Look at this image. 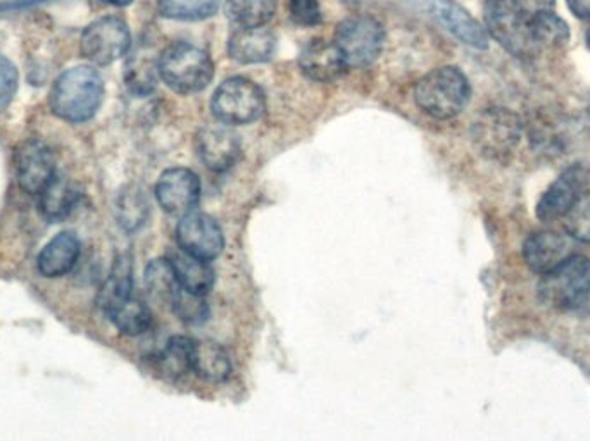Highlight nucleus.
<instances>
[{"label": "nucleus", "instance_id": "1", "mask_svg": "<svg viewBox=\"0 0 590 441\" xmlns=\"http://www.w3.org/2000/svg\"><path fill=\"white\" fill-rule=\"evenodd\" d=\"M104 98V82L98 70L78 66L61 74L51 93L55 116L70 123H83L98 113Z\"/></svg>", "mask_w": 590, "mask_h": 441}, {"label": "nucleus", "instance_id": "2", "mask_svg": "<svg viewBox=\"0 0 590 441\" xmlns=\"http://www.w3.org/2000/svg\"><path fill=\"white\" fill-rule=\"evenodd\" d=\"M468 78L455 66H442L425 74L415 89V101L425 114L435 120H450L465 111L470 102Z\"/></svg>", "mask_w": 590, "mask_h": 441}, {"label": "nucleus", "instance_id": "3", "mask_svg": "<svg viewBox=\"0 0 590 441\" xmlns=\"http://www.w3.org/2000/svg\"><path fill=\"white\" fill-rule=\"evenodd\" d=\"M530 16L520 0H487L484 6L489 35L515 58H536L540 52L533 39Z\"/></svg>", "mask_w": 590, "mask_h": 441}, {"label": "nucleus", "instance_id": "4", "mask_svg": "<svg viewBox=\"0 0 590 441\" xmlns=\"http://www.w3.org/2000/svg\"><path fill=\"white\" fill-rule=\"evenodd\" d=\"M157 70L164 83L183 95L202 92L214 76L213 59L189 42L167 45L157 59Z\"/></svg>", "mask_w": 590, "mask_h": 441}, {"label": "nucleus", "instance_id": "5", "mask_svg": "<svg viewBox=\"0 0 590 441\" xmlns=\"http://www.w3.org/2000/svg\"><path fill=\"white\" fill-rule=\"evenodd\" d=\"M590 294V259L571 254L551 271L543 273L537 285L540 302L552 309L579 307Z\"/></svg>", "mask_w": 590, "mask_h": 441}, {"label": "nucleus", "instance_id": "6", "mask_svg": "<svg viewBox=\"0 0 590 441\" xmlns=\"http://www.w3.org/2000/svg\"><path fill=\"white\" fill-rule=\"evenodd\" d=\"M214 117L226 126L254 123L266 111L263 90L247 78H228L217 86L211 101Z\"/></svg>", "mask_w": 590, "mask_h": 441}, {"label": "nucleus", "instance_id": "7", "mask_svg": "<svg viewBox=\"0 0 590 441\" xmlns=\"http://www.w3.org/2000/svg\"><path fill=\"white\" fill-rule=\"evenodd\" d=\"M384 42V27L372 16H350L335 30L334 43L347 68L369 66L382 54Z\"/></svg>", "mask_w": 590, "mask_h": 441}, {"label": "nucleus", "instance_id": "8", "mask_svg": "<svg viewBox=\"0 0 590 441\" xmlns=\"http://www.w3.org/2000/svg\"><path fill=\"white\" fill-rule=\"evenodd\" d=\"M474 142L490 160L508 157L520 144L521 121L508 109H487L474 123Z\"/></svg>", "mask_w": 590, "mask_h": 441}, {"label": "nucleus", "instance_id": "9", "mask_svg": "<svg viewBox=\"0 0 590 441\" xmlns=\"http://www.w3.org/2000/svg\"><path fill=\"white\" fill-rule=\"evenodd\" d=\"M130 45H132V35L129 24L116 16H105L101 20L93 21L83 31L80 42L82 54L98 66L113 64L130 51Z\"/></svg>", "mask_w": 590, "mask_h": 441}, {"label": "nucleus", "instance_id": "10", "mask_svg": "<svg viewBox=\"0 0 590 441\" xmlns=\"http://www.w3.org/2000/svg\"><path fill=\"white\" fill-rule=\"evenodd\" d=\"M590 182V167L586 164L577 163L568 166L567 170L549 185L543 192L540 201L537 202L536 216L542 223H555L563 219L564 214L579 201L580 195L587 191Z\"/></svg>", "mask_w": 590, "mask_h": 441}, {"label": "nucleus", "instance_id": "11", "mask_svg": "<svg viewBox=\"0 0 590 441\" xmlns=\"http://www.w3.org/2000/svg\"><path fill=\"white\" fill-rule=\"evenodd\" d=\"M176 242L182 250L199 259L213 260L225 247V236L213 217L202 213H189L176 228Z\"/></svg>", "mask_w": 590, "mask_h": 441}, {"label": "nucleus", "instance_id": "12", "mask_svg": "<svg viewBox=\"0 0 590 441\" xmlns=\"http://www.w3.org/2000/svg\"><path fill=\"white\" fill-rule=\"evenodd\" d=\"M155 198L164 213L185 216L199 204L201 182L194 171L185 167L166 170L155 185Z\"/></svg>", "mask_w": 590, "mask_h": 441}, {"label": "nucleus", "instance_id": "13", "mask_svg": "<svg viewBox=\"0 0 590 441\" xmlns=\"http://www.w3.org/2000/svg\"><path fill=\"white\" fill-rule=\"evenodd\" d=\"M424 6L435 20L466 45L474 47L478 51H486L489 47L486 28L481 27L456 0H424Z\"/></svg>", "mask_w": 590, "mask_h": 441}, {"label": "nucleus", "instance_id": "14", "mask_svg": "<svg viewBox=\"0 0 590 441\" xmlns=\"http://www.w3.org/2000/svg\"><path fill=\"white\" fill-rule=\"evenodd\" d=\"M16 176L28 194H42L55 176L54 155L42 142L30 140L16 152Z\"/></svg>", "mask_w": 590, "mask_h": 441}, {"label": "nucleus", "instance_id": "15", "mask_svg": "<svg viewBox=\"0 0 590 441\" xmlns=\"http://www.w3.org/2000/svg\"><path fill=\"white\" fill-rule=\"evenodd\" d=\"M521 254H523L525 263L533 273L543 275L571 256L570 235L552 232V229L532 233L525 240Z\"/></svg>", "mask_w": 590, "mask_h": 441}, {"label": "nucleus", "instance_id": "16", "mask_svg": "<svg viewBox=\"0 0 590 441\" xmlns=\"http://www.w3.org/2000/svg\"><path fill=\"white\" fill-rule=\"evenodd\" d=\"M241 151V140L226 126L213 124V126H204L197 133L199 157L210 170L217 171V173L230 170L233 164L237 163Z\"/></svg>", "mask_w": 590, "mask_h": 441}, {"label": "nucleus", "instance_id": "17", "mask_svg": "<svg viewBox=\"0 0 590 441\" xmlns=\"http://www.w3.org/2000/svg\"><path fill=\"white\" fill-rule=\"evenodd\" d=\"M299 68L313 82L332 83L346 73L347 64L335 43L315 39L301 51Z\"/></svg>", "mask_w": 590, "mask_h": 441}, {"label": "nucleus", "instance_id": "18", "mask_svg": "<svg viewBox=\"0 0 590 441\" xmlns=\"http://www.w3.org/2000/svg\"><path fill=\"white\" fill-rule=\"evenodd\" d=\"M276 39L268 28H237L230 37L228 54L241 64H260L275 54Z\"/></svg>", "mask_w": 590, "mask_h": 441}, {"label": "nucleus", "instance_id": "19", "mask_svg": "<svg viewBox=\"0 0 590 441\" xmlns=\"http://www.w3.org/2000/svg\"><path fill=\"white\" fill-rule=\"evenodd\" d=\"M80 257V240L71 232H62L40 252L39 271L45 278L68 275Z\"/></svg>", "mask_w": 590, "mask_h": 441}, {"label": "nucleus", "instance_id": "20", "mask_svg": "<svg viewBox=\"0 0 590 441\" xmlns=\"http://www.w3.org/2000/svg\"><path fill=\"white\" fill-rule=\"evenodd\" d=\"M192 371L210 383H222L232 375V360L222 345L211 340H194Z\"/></svg>", "mask_w": 590, "mask_h": 441}, {"label": "nucleus", "instance_id": "21", "mask_svg": "<svg viewBox=\"0 0 590 441\" xmlns=\"http://www.w3.org/2000/svg\"><path fill=\"white\" fill-rule=\"evenodd\" d=\"M170 263L175 269L180 287L185 288L186 291L206 295L213 288L214 271L213 267L207 264L210 260L199 259L180 248L175 254H171Z\"/></svg>", "mask_w": 590, "mask_h": 441}, {"label": "nucleus", "instance_id": "22", "mask_svg": "<svg viewBox=\"0 0 590 441\" xmlns=\"http://www.w3.org/2000/svg\"><path fill=\"white\" fill-rule=\"evenodd\" d=\"M192 345L194 340L186 337H173L155 359V368L167 380H182L192 371Z\"/></svg>", "mask_w": 590, "mask_h": 441}, {"label": "nucleus", "instance_id": "23", "mask_svg": "<svg viewBox=\"0 0 590 441\" xmlns=\"http://www.w3.org/2000/svg\"><path fill=\"white\" fill-rule=\"evenodd\" d=\"M145 287L154 300L164 304L170 309L173 307L182 287H180L179 278H176L175 269L171 266L170 259L152 260L149 264L148 269H145Z\"/></svg>", "mask_w": 590, "mask_h": 441}, {"label": "nucleus", "instance_id": "24", "mask_svg": "<svg viewBox=\"0 0 590 441\" xmlns=\"http://www.w3.org/2000/svg\"><path fill=\"white\" fill-rule=\"evenodd\" d=\"M276 12V0H226L225 14L237 28L268 24Z\"/></svg>", "mask_w": 590, "mask_h": 441}, {"label": "nucleus", "instance_id": "25", "mask_svg": "<svg viewBox=\"0 0 590 441\" xmlns=\"http://www.w3.org/2000/svg\"><path fill=\"white\" fill-rule=\"evenodd\" d=\"M105 314L121 334L129 335V337H139L152 326L151 310L133 297L124 298L123 302Z\"/></svg>", "mask_w": 590, "mask_h": 441}, {"label": "nucleus", "instance_id": "26", "mask_svg": "<svg viewBox=\"0 0 590 441\" xmlns=\"http://www.w3.org/2000/svg\"><path fill=\"white\" fill-rule=\"evenodd\" d=\"M132 259L123 256L114 263L113 271L109 275L104 287L101 288L98 298L99 307L108 312L118 304L123 302L124 298L132 297Z\"/></svg>", "mask_w": 590, "mask_h": 441}, {"label": "nucleus", "instance_id": "27", "mask_svg": "<svg viewBox=\"0 0 590 441\" xmlns=\"http://www.w3.org/2000/svg\"><path fill=\"white\" fill-rule=\"evenodd\" d=\"M533 39L540 51L543 49H561L570 42V28L556 12L539 11L530 16Z\"/></svg>", "mask_w": 590, "mask_h": 441}, {"label": "nucleus", "instance_id": "28", "mask_svg": "<svg viewBox=\"0 0 590 441\" xmlns=\"http://www.w3.org/2000/svg\"><path fill=\"white\" fill-rule=\"evenodd\" d=\"M40 195H42L40 209L49 221L67 217L78 198L77 188L68 180L58 178V176L52 178V182L45 186V191Z\"/></svg>", "mask_w": 590, "mask_h": 441}, {"label": "nucleus", "instance_id": "29", "mask_svg": "<svg viewBox=\"0 0 590 441\" xmlns=\"http://www.w3.org/2000/svg\"><path fill=\"white\" fill-rule=\"evenodd\" d=\"M222 0H157V11L167 20L202 21L216 14Z\"/></svg>", "mask_w": 590, "mask_h": 441}, {"label": "nucleus", "instance_id": "30", "mask_svg": "<svg viewBox=\"0 0 590 441\" xmlns=\"http://www.w3.org/2000/svg\"><path fill=\"white\" fill-rule=\"evenodd\" d=\"M563 226L570 238L590 244V191L583 192L573 207L564 214Z\"/></svg>", "mask_w": 590, "mask_h": 441}, {"label": "nucleus", "instance_id": "31", "mask_svg": "<svg viewBox=\"0 0 590 441\" xmlns=\"http://www.w3.org/2000/svg\"><path fill=\"white\" fill-rule=\"evenodd\" d=\"M171 309L179 314L182 321L191 322V325L206 321L207 314H210L204 295L191 294L185 288L180 290L179 297H176L175 304H173Z\"/></svg>", "mask_w": 590, "mask_h": 441}, {"label": "nucleus", "instance_id": "32", "mask_svg": "<svg viewBox=\"0 0 590 441\" xmlns=\"http://www.w3.org/2000/svg\"><path fill=\"white\" fill-rule=\"evenodd\" d=\"M118 209H120L121 225L126 229H135L145 221L148 204H145V198L142 195L129 194L121 197Z\"/></svg>", "mask_w": 590, "mask_h": 441}, {"label": "nucleus", "instance_id": "33", "mask_svg": "<svg viewBox=\"0 0 590 441\" xmlns=\"http://www.w3.org/2000/svg\"><path fill=\"white\" fill-rule=\"evenodd\" d=\"M288 14L299 27H316L323 21L318 0H287Z\"/></svg>", "mask_w": 590, "mask_h": 441}, {"label": "nucleus", "instance_id": "34", "mask_svg": "<svg viewBox=\"0 0 590 441\" xmlns=\"http://www.w3.org/2000/svg\"><path fill=\"white\" fill-rule=\"evenodd\" d=\"M18 89V71L4 55H0V111L11 104Z\"/></svg>", "mask_w": 590, "mask_h": 441}, {"label": "nucleus", "instance_id": "35", "mask_svg": "<svg viewBox=\"0 0 590 441\" xmlns=\"http://www.w3.org/2000/svg\"><path fill=\"white\" fill-rule=\"evenodd\" d=\"M568 8L580 20L590 21V0H567Z\"/></svg>", "mask_w": 590, "mask_h": 441}, {"label": "nucleus", "instance_id": "36", "mask_svg": "<svg viewBox=\"0 0 590 441\" xmlns=\"http://www.w3.org/2000/svg\"><path fill=\"white\" fill-rule=\"evenodd\" d=\"M556 0H521V4L530 14L539 11H549L555 6Z\"/></svg>", "mask_w": 590, "mask_h": 441}, {"label": "nucleus", "instance_id": "37", "mask_svg": "<svg viewBox=\"0 0 590 441\" xmlns=\"http://www.w3.org/2000/svg\"><path fill=\"white\" fill-rule=\"evenodd\" d=\"M105 4L116 6V8H126L132 4L133 0H102Z\"/></svg>", "mask_w": 590, "mask_h": 441}, {"label": "nucleus", "instance_id": "38", "mask_svg": "<svg viewBox=\"0 0 590 441\" xmlns=\"http://www.w3.org/2000/svg\"><path fill=\"white\" fill-rule=\"evenodd\" d=\"M587 43H589V47H590V30L587 31Z\"/></svg>", "mask_w": 590, "mask_h": 441}]
</instances>
